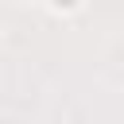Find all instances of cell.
Instances as JSON below:
<instances>
[{"label":"cell","instance_id":"6da1fadb","mask_svg":"<svg viewBox=\"0 0 124 124\" xmlns=\"http://www.w3.org/2000/svg\"><path fill=\"white\" fill-rule=\"evenodd\" d=\"M81 4L85 0H46V8L54 16H74V12H81Z\"/></svg>","mask_w":124,"mask_h":124}]
</instances>
